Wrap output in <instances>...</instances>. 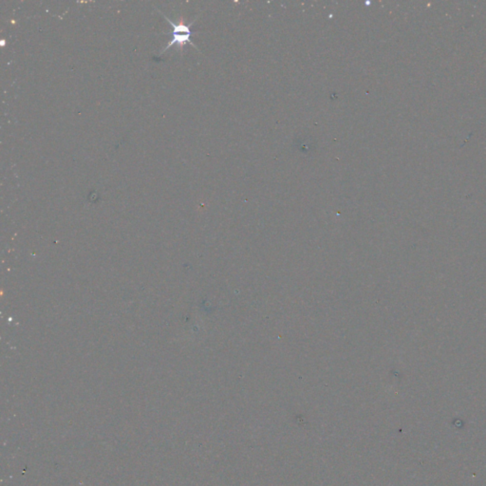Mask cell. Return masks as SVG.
<instances>
[{
	"label": "cell",
	"mask_w": 486,
	"mask_h": 486,
	"mask_svg": "<svg viewBox=\"0 0 486 486\" xmlns=\"http://www.w3.org/2000/svg\"><path fill=\"white\" fill-rule=\"evenodd\" d=\"M163 17L165 19L167 20L169 22V24L171 26L173 27V31H172V39L171 41L169 42L168 45L166 46L163 50H162L160 55H162L164 54V52H166L167 50H169L171 47L173 46L177 45L178 47H180L181 49H182V47L185 45L186 43H190L191 45L193 46L196 48V46L191 42V34H192V32L190 30V27L193 25V23H191L190 25H185L183 22H180V24H177V23H174L173 21L169 19L168 17L165 15V14H162Z\"/></svg>",
	"instance_id": "obj_1"
}]
</instances>
